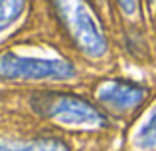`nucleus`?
Segmentation results:
<instances>
[{
    "label": "nucleus",
    "instance_id": "obj_1",
    "mask_svg": "<svg viewBox=\"0 0 156 151\" xmlns=\"http://www.w3.org/2000/svg\"><path fill=\"white\" fill-rule=\"evenodd\" d=\"M38 108L55 119H63L65 123H93L97 119V113H93L87 105H83L81 101H71L69 97L44 96L38 101Z\"/></svg>",
    "mask_w": 156,
    "mask_h": 151
},
{
    "label": "nucleus",
    "instance_id": "obj_2",
    "mask_svg": "<svg viewBox=\"0 0 156 151\" xmlns=\"http://www.w3.org/2000/svg\"><path fill=\"white\" fill-rule=\"evenodd\" d=\"M0 70L6 76H24V77H61L65 76L67 68L55 62H30V60H18V62H2Z\"/></svg>",
    "mask_w": 156,
    "mask_h": 151
},
{
    "label": "nucleus",
    "instance_id": "obj_3",
    "mask_svg": "<svg viewBox=\"0 0 156 151\" xmlns=\"http://www.w3.org/2000/svg\"><path fill=\"white\" fill-rule=\"evenodd\" d=\"M138 93H140V88H133L130 84H113L103 93V100L117 109H125L133 101H136Z\"/></svg>",
    "mask_w": 156,
    "mask_h": 151
}]
</instances>
